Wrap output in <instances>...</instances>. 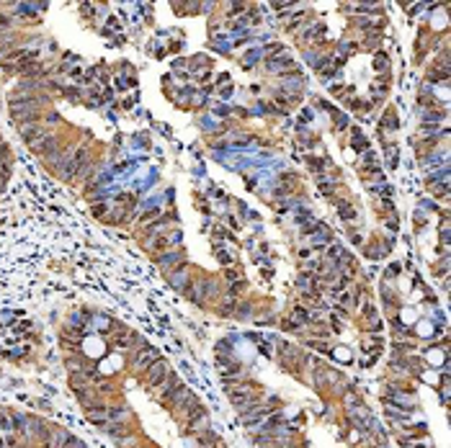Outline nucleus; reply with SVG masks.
Returning <instances> with one entry per match:
<instances>
[{
    "label": "nucleus",
    "instance_id": "obj_11",
    "mask_svg": "<svg viewBox=\"0 0 451 448\" xmlns=\"http://www.w3.org/2000/svg\"><path fill=\"white\" fill-rule=\"evenodd\" d=\"M178 260H180V253H170V255H165L160 263H163V265H170V263H178Z\"/></svg>",
    "mask_w": 451,
    "mask_h": 448
},
{
    "label": "nucleus",
    "instance_id": "obj_7",
    "mask_svg": "<svg viewBox=\"0 0 451 448\" xmlns=\"http://www.w3.org/2000/svg\"><path fill=\"white\" fill-rule=\"evenodd\" d=\"M338 211H341L343 219H353V206H348L346 201H341V204H338Z\"/></svg>",
    "mask_w": 451,
    "mask_h": 448
},
{
    "label": "nucleus",
    "instance_id": "obj_6",
    "mask_svg": "<svg viewBox=\"0 0 451 448\" xmlns=\"http://www.w3.org/2000/svg\"><path fill=\"white\" fill-rule=\"evenodd\" d=\"M230 399L235 402L237 407H245V405H247V402H250L253 397H250V392H247L245 387H240V389H232V392H230Z\"/></svg>",
    "mask_w": 451,
    "mask_h": 448
},
{
    "label": "nucleus",
    "instance_id": "obj_13",
    "mask_svg": "<svg viewBox=\"0 0 451 448\" xmlns=\"http://www.w3.org/2000/svg\"><path fill=\"white\" fill-rule=\"evenodd\" d=\"M155 214H157V211H147V214H142V219H140V221H142V224H145V221H150V219H152V216H155Z\"/></svg>",
    "mask_w": 451,
    "mask_h": 448
},
{
    "label": "nucleus",
    "instance_id": "obj_8",
    "mask_svg": "<svg viewBox=\"0 0 451 448\" xmlns=\"http://www.w3.org/2000/svg\"><path fill=\"white\" fill-rule=\"evenodd\" d=\"M93 325H96V330H108V327H111V320H108V317H93Z\"/></svg>",
    "mask_w": 451,
    "mask_h": 448
},
{
    "label": "nucleus",
    "instance_id": "obj_5",
    "mask_svg": "<svg viewBox=\"0 0 451 448\" xmlns=\"http://www.w3.org/2000/svg\"><path fill=\"white\" fill-rule=\"evenodd\" d=\"M291 67H294V59H291L289 54H281V57H276V59H271V62H268V70H271V72L291 70Z\"/></svg>",
    "mask_w": 451,
    "mask_h": 448
},
{
    "label": "nucleus",
    "instance_id": "obj_9",
    "mask_svg": "<svg viewBox=\"0 0 451 448\" xmlns=\"http://www.w3.org/2000/svg\"><path fill=\"white\" fill-rule=\"evenodd\" d=\"M183 281H188V278H186V273H183V271H180V273H175V276H173V278H170V283H173V286H175V288H180V283H183Z\"/></svg>",
    "mask_w": 451,
    "mask_h": 448
},
{
    "label": "nucleus",
    "instance_id": "obj_3",
    "mask_svg": "<svg viewBox=\"0 0 451 448\" xmlns=\"http://www.w3.org/2000/svg\"><path fill=\"white\" fill-rule=\"evenodd\" d=\"M160 361V353L155 348H147V345H137L134 348V355H132V368L134 371H147L152 363Z\"/></svg>",
    "mask_w": 451,
    "mask_h": 448
},
{
    "label": "nucleus",
    "instance_id": "obj_2",
    "mask_svg": "<svg viewBox=\"0 0 451 448\" xmlns=\"http://www.w3.org/2000/svg\"><path fill=\"white\" fill-rule=\"evenodd\" d=\"M11 114L18 124H26L36 119V103L34 98H13L11 101Z\"/></svg>",
    "mask_w": 451,
    "mask_h": 448
},
{
    "label": "nucleus",
    "instance_id": "obj_12",
    "mask_svg": "<svg viewBox=\"0 0 451 448\" xmlns=\"http://www.w3.org/2000/svg\"><path fill=\"white\" fill-rule=\"evenodd\" d=\"M384 67H387V57L379 54V57H376V70H384Z\"/></svg>",
    "mask_w": 451,
    "mask_h": 448
},
{
    "label": "nucleus",
    "instance_id": "obj_4",
    "mask_svg": "<svg viewBox=\"0 0 451 448\" xmlns=\"http://www.w3.org/2000/svg\"><path fill=\"white\" fill-rule=\"evenodd\" d=\"M168 374H170V371H168V363H165V361L152 363V366L147 368V384H150V387H157L160 382H165Z\"/></svg>",
    "mask_w": 451,
    "mask_h": 448
},
{
    "label": "nucleus",
    "instance_id": "obj_1",
    "mask_svg": "<svg viewBox=\"0 0 451 448\" xmlns=\"http://www.w3.org/2000/svg\"><path fill=\"white\" fill-rule=\"evenodd\" d=\"M90 163H88V152L85 150H78L73 158H65L62 160V168H59V178H65V181H73V178L83 170V168H88Z\"/></svg>",
    "mask_w": 451,
    "mask_h": 448
},
{
    "label": "nucleus",
    "instance_id": "obj_10",
    "mask_svg": "<svg viewBox=\"0 0 451 448\" xmlns=\"http://www.w3.org/2000/svg\"><path fill=\"white\" fill-rule=\"evenodd\" d=\"M384 129H397V119H395V114H387V116H384Z\"/></svg>",
    "mask_w": 451,
    "mask_h": 448
}]
</instances>
